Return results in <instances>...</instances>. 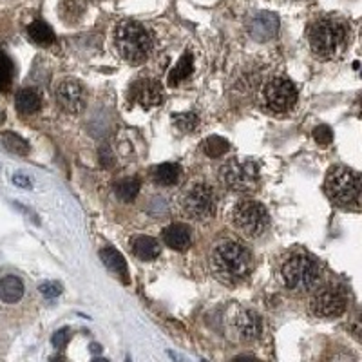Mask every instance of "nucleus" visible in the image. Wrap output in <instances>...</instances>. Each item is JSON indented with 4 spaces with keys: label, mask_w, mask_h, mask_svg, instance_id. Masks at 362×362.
I'll use <instances>...</instances> for the list:
<instances>
[{
    "label": "nucleus",
    "mask_w": 362,
    "mask_h": 362,
    "mask_svg": "<svg viewBox=\"0 0 362 362\" xmlns=\"http://www.w3.org/2000/svg\"><path fill=\"white\" fill-rule=\"evenodd\" d=\"M221 183L232 192H250L257 187L259 169L250 160H230L219 169Z\"/></svg>",
    "instance_id": "8"
},
{
    "label": "nucleus",
    "mask_w": 362,
    "mask_h": 362,
    "mask_svg": "<svg viewBox=\"0 0 362 362\" xmlns=\"http://www.w3.org/2000/svg\"><path fill=\"white\" fill-rule=\"evenodd\" d=\"M357 112H358V116L362 118V95L357 98Z\"/></svg>",
    "instance_id": "33"
},
{
    "label": "nucleus",
    "mask_w": 362,
    "mask_h": 362,
    "mask_svg": "<svg viewBox=\"0 0 362 362\" xmlns=\"http://www.w3.org/2000/svg\"><path fill=\"white\" fill-rule=\"evenodd\" d=\"M71 332L69 328H62V329H58L57 334L53 335V339H51V342H53V346L57 348V350H62L64 346L69 342V337H71Z\"/></svg>",
    "instance_id": "30"
},
{
    "label": "nucleus",
    "mask_w": 362,
    "mask_h": 362,
    "mask_svg": "<svg viewBox=\"0 0 362 362\" xmlns=\"http://www.w3.org/2000/svg\"><path fill=\"white\" fill-rule=\"evenodd\" d=\"M181 209L194 221H209L216 214V194L203 181H196L187 187L181 196Z\"/></svg>",
    "instance_id": "7"
},
{
    "label": "nucleus",
    "mask_w": 362,
    "mask_h": 362,
    "mask_svg": "<svg viewBox=\"0 0 362 362\" xmlns=\"http://www.w3.org/2000/svg\"><path fill=\"white\" fill-rule=\"evenodd\" d=\"M210 270L219 283L235 286L243 283L250 274V254L243 245L235 241H219L210 252Z\"/></svg>",
    "instance_id": "1"
},
{
    "label": "nucleus",
    "mask_w": 362,
    "mask_h": 362,
    "mask_svg": "<svg viewBox=\"0 0 362 362\" xmlns=\"http://www.w3.org/2000/svg\"><path fill=\"white\" fill-rule=\"evenodd\" d=\"M129 100L138 103L144 109L156 107V105H160L163 102V89H161L156 80H138L129 89Z\"/></svg>",
    "instance_id": "13"
},
{
    "label": "nucleus",
    "mask_w": 362,
    "mask_h": 362,
    "mask_svg": "<svg viewBox=\"0 0 362 362\" xmlns=\"http://www.w3.org/2000/svg\"><path fill=\"white\" fill-rule=\"evenodd\" d=\"M115 47L125 62L131 66H140L148 60L154 44L148 31L140 22L124 21L115 29Z\"/></svg>",
    "instance_id": "3"
},
{
    "label": "nucleus",
    "mask_w": 362,
    "mask_h": 362,
    "mask_svg": "<svg viewBox=\"0 0 362 362\" xmlns=\"http://www.w3.org/2000/svg\"><path fill=\"white\" fill-rule=\"evenodd\" d=\"M132 252L138 259L141 261H153L160 255L161 247L158 245V241L151 235H138L132 241Z\"/></svg>",
    "instance_id": "18"
},
{
    "label": "nucleus",
    "mask_w": 362,
    "mask_h": 362,
    "mask_svg": "<svg viewBox=\"0 0 362 362\" xmlns=\"http://www.w3.org/2000/svg\"><path fill=\"white\" fill-rule=\"evenodd\" d=\"M25 293L24 281L18 276H4L0 279V300L6 305H15Z\"/></svg>",
    "instance_id": "16"
},
{
    "label": "nucleus",
    "mask_w": 362,
    "mask_h": 362,
    "mask_svg": "<svg viewBox=\"0 0 362 362\" xmlns=\"http://www.w3.org/2000/svg\"><path fill=\"white\" fill-rule=\"evenodd\" d=\"M100 257H102L103 264H105V267H107L111 272H115L116 276L122 279V283L129 284L127 264H125V259L122 257V254H119L116 248H112V247L103 248V250L100 252Z\"/></svg>",
    "instance_id": "17"
},
{
    "label": "nucleus",
    "mask_w": 362,
    "mask_h": 362,
    "mask_svg": "<svg viewBox=\"0 0 362 362\" xmlns=\"http://www.w3.org/2000/svg\"><path fill=\"white\" fill-rule=\"evenodd\" d=\"M28 35H29V38L35 42V44L42 45V47H47V45L54 44V40H57V37H54V33H53V29H51L49 25L42 21H35L33 24H29Z\"/></svg>",
    "instance_id": "21"
},
{
    "label": "nucleus",
    "mask_w": 362,
    "mask_h": 362,
    "mask_svg": "<svg viewBox=\"0 0 362 362\" xmlns=\"http://www.w3.org/2000/svg\"><path fill=\"white\" fill-rule=\"evenodd\" d=\"M346 296L339 288H325L310 300V310L317 317H339L346 312Z\"/></svg>",
    "instance_id": "10"
},
{
    "label": "nucleus",
    "mask_w": 362,
    "mask_h": 362,
    "mask_svg": "<svg viewBox=\"0 0 362 362\" xmlns=\"http://www.w3.org/2000/svg\"><path fill=\"white\" fill-rule=\"evenodd\" d=\"M138 192H140V180L138 177H127L116 185V196L125 203L132 202L138 196Z\"/></svg>",
    "instance_id": "24"
},
{
    "label": "nucleus",
    "mask_w": 362,
    "mask_h": 362,
    "mask_svg": "<svg viewBox=\"0 0 362 362\" xmlns=\"http://www.w3.org/2000/svg\"><path fill=\"white\" fill-rule=\"evenodd\" d=\"M13 80V62L11 58L0 51V90H6L11 86Z\"/></svg>",
    "instance_id": "26"
},
{
    "label": "nucleus",
    "mask_w": 362,
    "mask_h": 362,
    "mask_svg": "<svg viewBox=\"0 0 362 362\" xmlns=\"http://www.w3.org/2000/svg\"><path fill=\"white\" fill-rule=\"evenodd\" d=\"M180 174H181L180 165L161 163L153 170V180L156 181L158 185L170 187V185H176L177 180H180Z\"/></svg>",
    "instance_id": "20"
},
{
    "label": "nucleus",
    "mask_w": 362,
    "mask_h": 362,
    "mask_svg": "<svg viewBox=\"0 0 362 362\" xmlns=\"http://www.w3.org/2000/svg\"><path fill=\"white\" fill-rule=\"evenodd\" d=\"M348 24L339 17L317 18L308 28V42L313 53L322 60H334L348 45Z\"/></svg>",
    "instance_id": "2"
},
{
    "label": "nucleus",
    "mask_w": 362,
    "mask_h": 362,
    "mask_svg": "<svg viewBox=\"0 0 362 362\" xmlns=\"http://www.w3.org/2000/svg\"><path fill=\"white\" fill-rule=\"evenodd\" d=\"M15 105H17V111L21 115H35V112L40 111V95L35 89L18 90L17 98H15Z\"/></svg>",
    "instance_id": "19"
},
{
    "label": "nucleus",
    "mask_w": 362,
    "mask_h": 362,
    "mask_svg": "<svg viewBox=\"0 0 362 362\" xmlns=\"http://www.w3.org/2000/svg\"><path fill=\"white\" fill-rule=\"evenodd\" d=\"M350 332H351V335H354V337L357 339L358 342H362V312L357 313V315H355L354 319H351Z\"/></svg>",
    "instance_id": "31"
},
{
    "label": "nucleus",
    "mask_w": 362,
    "mask_h": 362,
    "mask_svg": "<svg viewBox=\"0 0 362 362\" xmlns=\"http://www.w3.org/2000/svg\"><path fill=\"white\" fill-rule=\"evenodd\" d=\"M325 190L337 206L355 209L362 205V177L348 167H334L329 170Z\"/></svg>",
    "instance_id": "4"
},
{
    "label": "nucleus",
    "mask_w": 362,
    "mask_h": 362,
    "mask_svg": "<svg viewBox=\"0 0 362 362\" xmlns=\"http://www.w3.org/2000/svg\"><path fill=\"white\" fill-rule=\"evenodd\" d=\"M281 283L292 292H308L319 283L321 272L308 254L297 252L288 255L279 268Z\"/></svg>",
    "instance_id": "5"
},
{
    "label": "nucleus",
    "mask_w": 362,
    "mask_h": 362,
    "mask_svg": "<svg viewBox=\"0 0 362 362\" xmlns=\"http://www.w3.org/2000/svg\"><path fill=\"white\" fill-rule=\"evenodd\" d=\"M203 151L210 158H221L228 151V141L223 140L221 136H210L203 141Z\"/></svg>",
    "instance_id": "25"
},
{
    "label": "nucleus",
    "mask_w": 362,
    "mask_h": 362,
    "mask_svg": "<svg viewBox=\"0 0 362 362\" xmlns=\"http://www.w3.org/2000/svg\"><path fill=\"white\" fill-rule=\"evenodd\" d=\"M232 221L245 238H261L267 232L270 225V218L263 203L254 202V199H245L239 202L232 210Z\"/></svg>",
    "instance_id": "6"
},
{
    "label": "nucleus",
    "mask_w": 362,
    "mask_h": 362,
    "mask_svg": "<svg viewBox=\"0 0 362 362\" xmlns=\"http://www.w3.org/2000/svg\"><path fill=\"white\" fill-rule=\"evenodd\" d=\"M192 69H194L192 54L185 53L183 57L180 58V62L174 66V69L169 73V78H167V82H169L170 87H176L181 80L189 78L190 73H192Z\"/></svg>",
    "instance_id": "22"
},
{
    "label": "nucleus",
    "mask_w": 362,
    "mask_h": 362,
    "mask_svg": "<svg viewBox=\"0 0 362 362\" xmlns=\"http://www.w3.org/2000/svg\"><path fill=\"white\" fill-rule=\"evenodd\" d=\"M163 241L167 247H170L176 252L189 250L190 243H192L189 226L181 225V223H174V225L167 226L163 230Z\"/></svg>",
    "instance_id": "15"
},
{
    "label": "nucleus",
    "mask_w": 362,
    "mask_h": 362,
    "mask_svg": "<svg viewBox=\"0 0 362 362\" xmlns=\"http://www.w3.org/2000/svg\"><path fill=\"white\" fill-rule=\"evenodd\" d=\"M232 332L239 341H257L263 334V321L252 310H238L232 317Z\"/></svg>",
    "instance_id": "12"
},
{
    "label": "nucleus",
    "mask_w": 362,
    "mask_h": 362,
    "mask_svg": "<svg viewBox=\"0 0 362 362\" xmlns=\"http://www.w3.org/2000/svg\"><path fill=\"white\" fill-rule=\"evenodd\" d=\"M0 144H2L6 151L17 154V156H28L29 154V144L22 136H18L17 132L8 131L4 134H0Z\"/></svg>",
    "instance_id": "23"
},
{
    "label": "nucleus",
    "mask_w": 362,
    "mask_h": 362,
    "mask_svg": "<svg viewBox=\"0 0 362 362\" xmlns=\"http://www.w3.org/2000/svg\"><path fill=\"white\" fill-rule=\"evenodd\" d=\"M174 124H176V127L180 129V131L190 132L198 127L199 118H198V115H194V112H185V115L174 116Z\"/></svg>",
    "instance_id": "27"
},
{
    "label": "nucleus",
    "mask_w": 362,
    "mask_h": 362,
    "mask_svg": "<svg viewBox=\"0 0 362 362\" xmlns=\"http://www.w3.org/2000/svg\"><path fill=\"white\" fill-rule=\"evenodd\" d=\"M297 102V89L288 78L277 76L263 87V103L267 111L283 115L288 112Z\"/></svg>",
    "instance_id": "9"
},
{
    "label": "nucleus",
    "mask_w": 362,
    "mask_h": 362,
    "mask_svg": "<svg viewBox=\"0 0 362 362\" xmlns=\"http://www.w3.org/2000/svg\"><path fill=\"white\" fill-rule=\"evenodd\" d=\"M313 138H315L317 144L326 147V145H329L332 140H334V132H332V129H329L328 125H319V127H315V131H313Z\"/></svg>",
    "instance_id": "28"
},
{
    "label": "nucleus",
    "mask_w": 362,
    "mask_h": 362,
    "mask_svg": "<svg viewBox=\"0 0 362 362\" xmlns=\"http://www.w3.org/2000/svg\"><path fill=\"white\" fill-rule=\"evenodd\" d=\"M38 290H40L42 296L47 297V299H53V297H58L62 293V286L58 283H42Z\"/></svg>",
    "instance_id": "29"
},
{
    "label": "nucleus",
    "mask_w": 362,
    "mask_h": 362,
    "mask_svg": "<svg viewBox=\"0 0 362 362\" xmlns=\"http://www.w3.org/2000/svg\"><path fill=\"white\" fill-rule=\"evenodd\" d=\"M54 95H57L58 105L66 112H71V115H78L86 107V89L76 80H62L58 83Z\"/></svg>",
    "instance_id": "11"
},
{
    "label": "nucleus",
    "mask_w": 362,
    "mask_h": 362,
    "mask_svg": "<svg viewBox=\"0 0 362 362\" xmlns=\"http://www.w3.org/2000/svg\"><path fill=\"white\" fill-rule=\"evenodd\" d=\"M13 183L21 187V189H31V180L28 176H24V174H15L13 176Z\"/></svg>",
    "instance_id": "32"
},
{
    "label": "nucleus",
    "mask_w": 362,
    "mask_h": 362,
    "mask_svg": "<svg viewBox=\"0 0 362 362\" xmlns=\"http://www.w3.org/2000/svg\"><path fill=\"white\" fill-rule=\"evenodd\" d=\"M279 31V18L274 13H257L248 22V33L254 40L267 42L274 38Z\"/></svg>",
    "instance_id": "14"
}]
</instances>
